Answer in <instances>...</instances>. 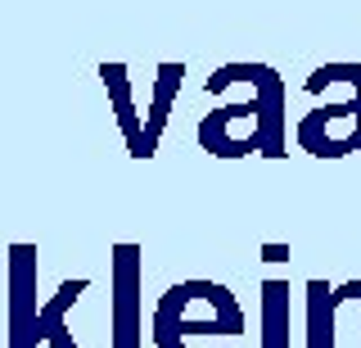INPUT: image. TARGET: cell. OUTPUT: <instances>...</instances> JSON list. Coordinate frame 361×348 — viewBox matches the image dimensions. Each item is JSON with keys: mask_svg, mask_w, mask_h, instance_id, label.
Segmentation results:
<instances>
[{"mask_svg": "<svg viewBox=\"0 0 361 348\" xmlns=\"http://www.w3.org/2000/svg\"><path fill=\"white\" fill-rule=\"evenodd\" d=\"M267 348H289V285H280V280H267Z\"/></svg>", "mask_w": 361, "mask_h": 348, "instance_id": "obj_7", "label": "cell"}, {"mask_svg": "<svg viewBox=\"0 0 361 348\" xmlns=\"http://www.w3.org/2000/svg\"><path fill=\"white\" fill-rule=\"evenodd\" d=\"M231 77H240L248 86L244 104H231L221 114H208L199 127V140L208 154H248V150H262L271 159L285 154V82L276 77V68L267 64H231L226 68Z\"/></svg>", "mask_w": 361, "mask_h": 348, "instance_id": "obj_1", "label": "cell"}, {"mask_svg": "<svg viewBox=\"0 0 361 348\" xmlns=\"http://www.w3.org/2000/svg\"><path fill=\"white\" fill-rule=\"evenodd\" d=\"M135 285H140V267L135 249H118V348H135Z\"/></svg>", "mask_w": 361, "mask_h": 348, "instance_id": "obj_4", "label": "cell"}, {"mask_svg": "<svg viewBox=\"0 0 361 348\" xmlns=\"http://www.w3.org/2000/svg\"><path fill=\"white\" fill-rule=\"evenodd\" d=\"M334 303H361V280H348V285L334 289Z\"/></svg>", "mask_w": 361, "mask_h": 348, "instance_id": "obj_9", "label": "cell"}, {"mask_svg": "<svg viewBox=\"0 0 361 348\" xmlns=\"http://www.w3.org/2000/svg\"><path fill=\"white\" fill-rule=\"evenodd\" d=\"M240 308H235L226 285H208V280H190V285H172L167 299L158 303V348H195L203 335H240Z\"/></svg>", "mask_w": 361, "mask_h": 348, "instance_id": "obj_3", "label": "cell"}, {"mask_svg": "<svg viewBox=\"0 0 361 348\" xmlns=\"http://www.w3.org/2000/svg\"><path fill=\"white\" fill-rule=\"evenodd\" d=\"M334 289L307 280V348H334Z\"/></svg>", "mask_w": 361, "mask_h": 348, "instance_id": "obj_5", "label": "cell"}, {"mask_svg": "<svg viewBox=\"0 0 361 348\" xmlns=\"http://www.w3.org/2000/svg\"><path fill=\"white\" fill-rule=\"evenodd\" d=\"M176 82H180V64H163V68H158V95H154V114H149V127L140 131V154H135V159H149V154H154V140H158V131H163V118H167V104H172V91H176Z\"/></svg>", "mask_w": 361, "mask_h": 348, "instance_id": "obj_6", "label": "cell"}, {"mask_svg": "<svg viewBox=\"0 0 361 348\" xmlns=\"http://www.w3.org/2000/svg\"><path fill=\"white\" fill-rule=\"evenodd\" d=\"M104 82L113 86V100H118V114H122V131L131 136V154H140V122L131 114V91H127V68L122 64H104Z\"/></svg>", "mask_w": 361, "mask_h": 348, "instance_id": "obj_8", "label": "cell"}, {"mask_svg": "<svg viewBox=\"0 0 361 348\" xmlns=\"http://www.w3.org/2000/svg\"><path fill=\"white\" fill-rule=\"evenodd\" d=\"M307 91H343L338 100L316 104L298 127L302 150L316 159H343L361 154V64H321L307 77Z\"/></svg>", "mask_w": 361, "mask_h": 348, "instance_id": "obj_2", "label": "cell"}]
</instances>
